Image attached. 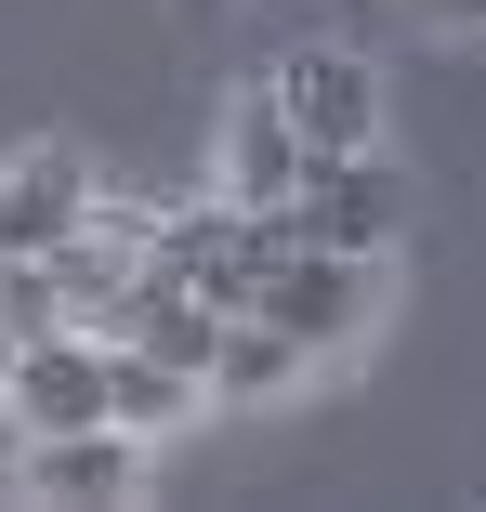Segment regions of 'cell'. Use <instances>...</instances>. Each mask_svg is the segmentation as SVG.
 Returning a JSON list of instances; mask_svg holds the SVG:
<instances>
[{
  "instance_id": "cell-6",
  "label": "cell",
  "mask_w": 486,
  "mask_h": 512,
  "mask_svg": "<svg viewBox=\"0 0 486 512\" xmlns=\"http://www.w3.org/2000/svg\"><path fill=\"white\" fill-rule=\"evenodd\" d=\"M303 132H289V106H276V79H250L237 106H224V132H211V184L237 197V211H289L303 197Z\"/></svg>"
},
{
  "instance_id": "cell-11",
  "label": "cell",
  "mask_w": 486,
  "mask_h": 512,
  "mask_svg": "<svg viewBox=\"0 0 486 512\" xmlns=\"http://www.w3.org/2000/svg\"><path fill=\"white\" fill-rule=\"evenodd\" d=\"M421 27H447V40H486V0H421Z\"/></svg>"
},
{
  "instance_id": "cell-3",
  "label": "cell",
  "mask_w": 486,
  "mask_h": 512,
  "mask_svg": "<svg viewBox=\"0 0 486 512\" xmlns=\"http://www.w3.org/2000/svg\"><path fill=\"white\" fill-rule=\"evenodd\" d=\"M276 237H289V211H237V197L211 184L198 211H158V224H145V263H158V276H184L198 302H224V316H237Z\"/></svg>"
},
{
  "instance_id": "cell-10",
  "label": "cell",
  "mask_w": 486,
  "mask_h": 512,
  "mask_svg": "<svg viewBox=\"0 0 486 512\" xmlns=\"http://www.w3.org/2000/svg\"><path fill=\"white\" fill-rule=\"evenodd\" d=\"M106 421L145 434V447H171L184 421H211V381L171 368V355H145V342H106Z\"/></svg>"
},
{
  "instance_id": "cell-2",
  "label": "cell",
  "mask_w": 486,
  "mask_h": 512,
  "mask_svg": "<svg viewBox=\"0 0 486 512\" xmlns=\"http://www.w3.org/2000/svg\"><path fill=\"white\" fill-rule=\"evenodd\" d=\"M289 237H316V250H355V263H395V237H408V171L381 158V145L303 158V197H289Z\"/></svg>"
},
{
  "instance_id": "cell-8",
  "label": "cell",
  "mask_w": 486,
  "mask_h": 512,
  "mask_svg": "<svg viewBox=\"0 0 486 512\" xmlns=\"http://www.w3.org/2000/svg\"><path fill=\"white\" fill-rule=\"evenodd\" d=\"M0 421H14V434H79V421H106V342H92V329L27 342L14 381H0Z\"/></svg>"
},
{
  "instance_id": "cell-12",
  "label": "cell",
  "mask_w": 486,
  "mask_h": 512,
  "mask_svg": "<svg viewBox=\"0 0 486 512\" xmlns=\"http://www.w3.org/2000/svg\"><path fill=\"white\" fill-rule=\"evenodd\" d=\"M184 14H224V0H184Z\"/></svg>"
},
{
  "instance_id": "cell-7",
  "label": "cell",
  "mask_w": 486,
  "mask_h": 512,
  "mask_svg": "<svg viewBox=\"0 0 486 512\" xmlns=\"http://www.w3.org/2000/svg\"><path fill=\"white\" fill-rule=\"evenodd\" d=\"M145 434L119 421H79V434H27L14 447V499H145Z\"/></svg>"
},
{
  "instance_id": "cell-5",
  "label": "cell",
  "mask_w": 486,
  "mask_h": 512,
  "mask_svg": "<svg viewBox=\"0 0 486 512\" xmlns=\"http://www.w3.org/2000/svg\"><path fill=\"white\" fill-rule=\"evenodd\" d=\"M276 106H289V132H303L316 158L381 145V66H368L355 40H303V53L276 66Z\"/></svg>"
},
{
  "instance_id": "cell-9",
  "label": "cell",
  "mask_w": 486,
  "mask_h": 512,
  "mask_svg": "<svg viewBox=\"0 0 486 512\" xmlns=\"http://www.w3.org/2000/svg\"><path fill=\"white\" fill-rule=\"evenodd\" d=\"M316 368H329L316 342H289L276 316H250V302H237V316H224V342H211V368H198V381H211V407H289V394H303Z\"/></svg>"
},
{
  "instance_id": "cell-4",
  "label": "cell",
  "mask_w": 486,
  "mask_h": 512,
  "mask_svg": "<svg viewBox=\"0 0 486 512\" xmlns=\"http://www.w3.org/2000/svg\"><path fill=\"white\" fill-rule=\"evenodd\" d=\"M92 197H106V171L79 145H14L0 158V263H53L92 224Z\"/></svg>"
},
{
  "instance_id": "cell-1",
  "label": "cell",
  "mask_w": 486,
  "mask_h": 512,
  "mask_svg": "<svg viewBox=\"0 0 486 512\" xmlns=\"http://www.w3.org/2000/svg\"><path fill=\"white\" fill-rule=\"evenodd\" d=\"M250 316H276L289 342H316V355H355V342L381 329V263L316 250V237H276L263 276H250Z\"/></svg>"
}]
</instances>
